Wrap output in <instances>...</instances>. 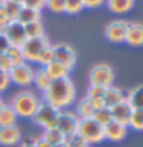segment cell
I'll use <instances>...</instances> for the list:
<instances>
[{"mask_svg": "<svg viewBox=\"0 0 143 147\" xmlns=\"http://www.w3.org/2000/svg\"><path fill=\"white\" fill-rule=\"evenodd\" d=\"M77 96V90L71 78H62V80L52 81L49 89L43 92V100L46 104L52 106L57 110H66L74 103Z\"/></svg>", "mask_w": 143, "mask_h": 147, "instance_id": "1", "label": "cell"}, {"mask_svg": "<svg viewBox=\"0 0 143 147\" xmlns=\"http://www.w3.org/2000/svg\"><path fill=\"white\" fill-rule=\"evenodd\" d=\"M40 101V96L32 90H20L12 96L9 106L14 109L18 118H32Z\"/></svg>", "mask_w": 143, "mask_h": 147, "instance_id": "2", "label": "cell"}, {"mask_svg": "<svg viewBox=\"0 0 143 147\" xmlns=\"http://www.w3.org/2000/svg\"><path fill=\"white\" fill-rule=\"evenodd\" d=\"M77 133L89 146L100 144V142L105 141V129L101 127L99 123H95L92 118H89V119H80Z\"/></svg>", "mask_w": 143, "mask_h": 147, "instance_id": "3", "label": "cell"}, {"mask_svg": "<svg viewBox=\"0 0 143 147\" xmlns=\"http://www.w3.org/2000/svg\"><path fill=\"white\" fill-rule=\"evenodd\" d=\"M48 46H51L49 38L46 35L37 37V38H26V41L22 45V54L25 57V61L37 63L39 55L43 52V49H46Z\"/></svg>", "mask_w": 143, "mask_h": 147, "instance_id": "4", "label": "cell"}, {"mask_svg": "<svg viewBox=\"0 0 143 147\" xmlns=\"http://www.w3.org/2000/svg\"><path fill=\"white\" fill-rule=\"evenodd\" d=\"M114 78L115 75L112 67L106 63H99L89 72V86H100V87L114 86Z\"/></svg>", "mask_w": 143, "mask_h": 147, "instance_id": "5", "label": "cell"}, {"mask_svg": "<svg viewBox=\"0 0 143 147\" xmlns=\"http://www.w3.org/2000/svg\"><path fill=\"white\" fill-rule=\"evenodd\" d=\"M78 123H80V118L76 115V112H71V110H60L57 113V117H55L54 129H57V130L66 138V136L77 132Z\"/></svg>", "mask_w": 143, "mask_h": 147, "instance_id": "6", "label": "cell"}, {"mask_svg": "<svg viewBox=\"0 0 143 147\" xmlns=\"http://www.w3.org/2000/svg\"><path fill=\"white\" fill-rule=\"evenodd\" d=\"M34 74L35 71L32 69L28 63L12 66L9 71V78H11V84H17L20 87H28L34 83Z\"/></svg>", "mask_w": 143, "mask_h": 147, "instance_id": "7", "label": "cell"}, {"mask_svg": "<svg viewBox=\"0 0 143 147\" xmlns=\"http://www.w3.org/2000/svg\"><path fill=\"white\" fill-rule=\"evenodd\" d=\"M60 110L54 109L52 106L46 104L45 101H40L39 107H37L34 117H32V121H34L37 126L43 127L45 129H51L54 127V123H55V117H57V113Z\"/></svg>", "mask_w": 143, "mask_h": 147, "instance_id": "8", "label": "cell"}, {"mask_svg": "<svg viewBox=\"0 0 143 147\" xmlns=\"http://www.w3.org/2000/svg\"><path fill=\"white\" fill-rule=\"evenodd\" d=\"M2 34L5 35V38L8 40V43L11 46H14V48H22V45L26 41L25 26L17 20L9 22V25L5 28V31Z\"/></svg>", "mask_w": 143, "mask_h": 147, "instance_id": "9", "label": "cell"}, {"mask_svg": "<svg viewBox=\"0 0 143 147\" xmlns=\"http://www.w3.org/2000/svg\"><path fill=\"white\" fill-rule=\"evenodd\" d=\"M52 49H54V55H55V61L62 63L69 71H72V67L76 66V61H77L76 51L66 43H55L52 45Z\"/></svg>", "mask_w": 143, "mask_h": 147, "instance_id": "10", "label": "cell"}, {"mask_svg": "<svg viewBox=\"0 0 143 147\" xmlns=\"http://www.w3.org/2000/svg\"><path fill=\"white\" fill-rule=\"evenodd\" d=\"M126 31H128V22L114 20L106 25L105 37L112 43H123L125 38H126Z\"/></svg>", "mask_w": 143, "mask_h": 147, "instance_id": "11", "label": "cell"}, {"mask_svg": "<svg viewBox=\"0 0 143 147\" xmlns=\"http://www.w3.org/2000/svg\"><path fill=\"white\" fill-rule=\"evenodd\" d=\"M22 142V132L17 126L0 127V146L16 147Z\"/></svg>", "mask_w": 143, "mask_h": 147, "instance_id": "12", "label": "cell"}, {"mask_svg": "<svg viewBox=\"0 0 143 147\" xmlns=\"http://www.w3.org/2000/svg\"><path fill=\"white\" fill-rule=\"evenodd\" d=\"M126 135H128V126L120 124L117 121H112L105 127V140H109L112 142L123 141L126 138Z\"/></svg>", "mask_w": 143, "mask_h": 147, "instance_id": "13", "label": "cell"}, {"mask_svg": "<svg viewBox=\"0 0 143 147\" xmlns=\"http://www.w3.org/2000/svg\"><path fill=\"white\" fill-rule=\"evenodd\" d=\"M111 113H112V119H114V121L128 126L129 119H131V115H132V107L129 106L128 101L125 100V101H122V103L115 104L114 107H111Z\"/></svg>", "mask_w": 143, "mask_h": 147, "instance_id": "14", "label": "cell"}, {"mask_svg": "<svg viewBox=\"0 0 143 147\" xmlns=\"http://www.w3.org/2000/svg\"><path fill=\"white\" fill-rule=\"evenodd\" d=\"M128 45L134 48L143 46V23H128V31H126V38Z\"/></svg>", "mask_w": 143, "mask_h": 147, "instance_id": "15", "label": "cell"}, {"mask_svg": "<svg viewBox=\"0 0 143 147\" xmlns=\"http://www.w3.org/2000/svg\"><path fill=\"white\" fill-rule=\"evenodd\" d=\"M103 100H105L106 107L111 109V107H114L115 104H118V103H122V101L126 100V94H125L122 89H118V87L109 86V87H106V90H105Z\"/></svg>", "mask_w": 143, "mask_h": 147, "instance_id": "16", "label": "cell"}, {"mask_svg": "<svg viewBox=\"0 0 143 147\" xmlns=\"http://www.w3.org/2000/svg\"><path fill=\"white\" fill-rule=\"evenodd\" d=\"M43 69L46 71V74L51 77V80H52V81L62 80V78H68L69 77V72H71L66 66H63L62 63L55 61V60H54L52 63H49L48 66H45Z\"/></svg>", "mask_w": 143, "mask_h": 147, "instance_id": "17", "label": "cell"}, {"mask_svg": "<svg viewBox=\"0 0 143 147\" xmlns=\"http://www.w3.org/2000/svg\"><path fill=\"white\" fill-rule=\"evenodd\" d=\"M94 113H95V109L92 106V101L89 98H86V96H83L76 107V115L80 119H89L94 117Z\"/></svg>", "mask_w": 143, "mask_h": 147, "instance_id": "18", "label": "cell"}, {"mask_svg": "<svg viewBox=\"0 0 143 147\" xmlns=\"http://www.w3.org/2000/svg\"><path fill=\"white\" fill-rule=\"evenodd\" d=\"M17 113L14 112V109L9 104H5L3 109L0 110V127H11L17 126Z\"/></svg>", "mask_w": 143, "mask_h": 147, "instance_id": "19", "label": "cell"}, {"mask_svg": "<svg viewBox=\"0 0 143 147\" xmlns=\"http://www.w3.org/2000/svg\"><path fill=\"white\" fill-rule=\"evenodd\" d=\"M17 22H20L22 25H28V23H34V22H42V14H40V11L22 6L20 12H18V17H17Z\"/></svg>", "mask_w": 143, "mask_h": 147, "instance_id": "20", "label": "cell"}, {"mask_svg": "<svg viewBox=\"0 0 143 147\" xmlns=\"http://www.w3.org/2000/svg\"><path fill=\"white\" fill-rule=\"evenodd\" d=\"M32 84H35L37 89L43 94V92H46L49 89V86L52 84V80H51V77L46 74L45 69L40 67L39 71H35V74H34V83H32Z\"/></svg>", "mask_w": 143, "mask_h": 147, "instance_id": "21", "label": "cell"}, {"mask_svg": "<svg viewBox=\"0 0 143 147\" xmlns=\"http://www.w3.org/2000/svg\"><path fill=\"white\" fill-rule=\"evenodd\" d=\"M109 11L115 14H125L129 12L134 6V0H106Z\"/></svg>", "mask_w": 143, "mask_h": 147, "instance_id": "22", "label": "cell"}, {"mask_svg": "<svg viewBox=\"0 0 143 147\" xmlns=\"http://www.w3.org/2000/svg\"><path fill=\"white\" fill-rule=\"evenodd\" d=\"M126 101L132 107V110L143 109V86H137L129 90V94L126 95Z\"/></svg>", "mask_w": 143, "mask_h": 147, "instance_id": "23", "label": "cell"}, {"mask_svg": "<svg viewBox=\"0 0 143 147\" xmlns=\"http://www.w3.org/2000/svg\"><path fill=\"white\" fill-rule=\"evenodd\" d=\"M92 119H94L95 123H99L103 129L108 126V124H111V123L114 121V119H112V113H111V109H109V107L95 110V113H94V117H92Z\"/></svg>", "mask_w": 143, "mask_h": 147, "instance_id": "24", "label": "cell"}, {"mask_svg": "<svg viewBox=\"0 0 143 147\" xmlns=\"http://www.w3.org/2000/svg\"><path fill=\"white\" fill-rule=\"evenodd\" d=\"M25 26V34L26 38H37V37L45 35V28L42 22H34V23H28Z\"/></svg>", "mask_w": 143, "mask_h": 147, "instance_id": "25", "label": "cell"}, {"mask_svg": "<svg viewBox=\"0 0 143 147\" xmlns=\"http://www.w3.org/2000/svg\"><path fill=\"white\" fill-rule=\"evenodd\" d=\"M42 138L48 141L51 146L60 144V142H63V141H65V136H63L62 133H60V132L57 130V129H54V127H51V129H45L43 133H42Z\"/></svg>", "mask_w": 143, "mask_h": 147, "instance_id": "26", "label": "cell"}, {"mask_svg": "<svg viewBox=\"0 0 143 147\" xmlns=\"http://www.w3.org/2000/svg\"><path fill=\"white\" fill-rule=\"evenodd\" d=\"M128 127H131L137 132H143V109L132 110V115H131V119H129Z\"/></svg>", "mask_w": 143, "mask_h": 147, "instance_id": "27", "label": "cell"}, {"mask_svg": "<svg viewBox=\"0 0 143 147\" xmlns=\"http://www.w3.org/2000/svg\"><path fill=\"white\" fill-rule=\"evenodd\" d=\"M8 58L11 60V64L12 66H18V64H23V63H26L25 61V57H23V54H22V49L20 48H14V46H11V48L8 49Z\"/></svg>", "mask_w": 143, "mask_h": 147, "instance_id": "28", "label": "cell"}, {"mask_svg": "<svg viewBox=\"0 0 143 147\" xmlns=\"http://www.w3.org/2000/svg\"><path fill=\"white\" fill-rule=\"evenodd\" d=\"M55 60V55H54V49H52V45L48 46L46 49H43V52L39 55V60H37V63L40 64L42 67L48 66L49 63H52Z\"/></svg>", "mask_w": 143, "mask_h": 147, "instance_id": "29", "label": "cell"}, {"mask_svg": "<svg viewBox=\"0 0 143 147\" xmlns=\"http://www.w3.org/2000/svg\"><path fill=\"white\" fill-rule=\"evenodd\" d=\"M63 142H65L68 147H89V144H88V142L83 140V138L78 135L77 132L72 133V135H69V136H66Z\"/></svg>", "mask_w": 143, "mask_h": 147, "instance_id": "30", "label": "cell"}, {"mask_svg": "<svg viewBox=\"0 0 143 147\" xmlns=\"http://www.w3.org/2000/svg\"><path fill=\"white\" fill-rule=\"evenodd\" d=\"M85 9L83 0H65V12L68 14H78Z\"/></svg>", "mask_w": 143, "mask_h": 147, "instance_id": "31", "label": "cell"}, {"mask_svg": "<svg viewBox=\"0 0 143 147\" xmlns=\"http://www.w3.org/2000/svg\"><path fill=\"white\" fill-rule=\"evenodd\" d=\"M23 5L20 3H16V2H12V0H6L5 2V11L8 12V16L11 20H17V17H18V12H20V9H22Z\"/></svg>", "mask_w": 143, "mask_h": 147, "instance_id": "32", "label": "cell"}, {"mask_svg": "<svg viewBox=\"0 0 143 147\" xmlns=\"http://www.w3.org/2000/svg\"><path fill=\"white\" fill-rule=\"evenodd\" d=\"M105 90L106 87H100V86H89L86 92V98H89L91 101L95 100H101L105 96Z\"/></svg>", "mask_w": 143, "mask_h": 147, "instance_id": "33", "label": "cell"}, {"mask_svg": "<svg viewBox=\"0 0 143 147\" xmlns=\"http://www.w3.org/2000/svg\"><path fill=\"white\" fill-rule=\"evenodd\" d=\"M51 12L62 14L65 12V0H46V6Z\"/></svg>", "mask_w": 143, "mask_h": 147, "instance_id": "34", "label": "cell"}, {"mask_svg": "<svg viewBox=\"0 0 143 147\" xmlns=\"http://www.w3.org/2000/svg\"><path fill=\"white\" fill-rule=\"evenodd\" d=\"M9 86H11L9 72H6V71H0V95H2L3 92H6Z\"/></svg>", "mask_w": 143, "mask_h": 147, "instance_id": "35", "label": "cell"}, {"mask_svg": "<svg viewBox=\"0 0 143 147\" xmlns=\"http://www.w3.org/2000/svg\"><path fill=\"white\" fill-rule=\"evenodd\" d=\"M23 6L35 9V11H42L46 6V0H25L23 2Z\"/></svg>", "mask_w": 143, "mask_h": 147, "instance_id": "36", "label": "cell"}, {"mask_svg": "<svg viewBox=\"0 0 143 147\" xmlns=\"http://www.w3.org/2000/svg\"><path fill=\"white\" fill-rule=\"evenodd\" d=\"M9 22H12V20L9 18L8 12L5 11V8H3V9H0V34H2V32L5 31V28L9 25Z\"/></svg>", "mask_w": 143, "mask_h": 147, "instance_id": "37", "label": "cell"}, {"mask_svg": "<svg viewBox=\"0 0 143 147\" xmlns=\"http://www.w3.org/2000/svg\"><path fill=\"white\" fill-rule=\"evenodd\" d=\"M11 67H12V64H11V60L8 58V55L6 54H0V71L9 72Z\"/></svg>", "mask_w": 143, "mask_h": 147, "instance_id": "38", "label": "cell"}, {"mask_svg": "<svg viewBox=\"0 0 143 147\" xmlns=\"http://www.w3.org/2000/svg\"><path fill=\"white\" fill-rule=\"evenodd\" d=\"M106 0H83V5L85 8H89V9H95V8H100Z\"/></svg>", "mask_w": 143, "mask_h": 147, "instance_id": "39", "label": "cell"}, {"mask_svg": "<svg viewBox=\"0 0 143 147\" xmlns=\"http://www.w3.org/2000/svg\"><path fill=\"white\" fill-rule=\"evenodd\" d=\"M31 142H32V146L34 147H52L49 144L46 140H43L42 136H39V138H34V140H31Z\"/></svg>", "mask_w": 143, "mask_h": 147, "instance_id": "40", "label": "cell"}, {"mask_svg": "<svg viewBox=\"0 0 143 147\" xmlns=\"http://www.w3.org/2000/svg\"><path fill=\"white\" fill-rule=\"evenodd\" d=\"M9 48H11V45L8 43V40L5 38L3 34H0V54H6Z\"/></svg>", "mask_w": 143, "mask_h": 147, "instance_id": "41", "label": "cell"}, {"mask_svg": "<svg viewBox=\"0 0 143 147\" xmlns=\"http://www.w3.org/2000/svg\"><path fill=\"white\" fill-rule=\"evenodd\" d=\"M18 147H34V146H32L31 141H25V142H22V144H18Z\"/></svg>", "mask_w": 143, "mask_h": 147, "instance_id": "42", "label": "cell"}, {"mask_svg": "<svg viewBox=\"0 0 143 147\" xmlns=\"http://www.w3.org/2000/svg\"><path fill=\"white\" fill-rule=\"evenodd\" d=\"M5 104H6V103H5V101H3V98H2V96H0V110L3 109V106H5Z\"/></svg>", "mask_w": 143, "mask_h": 147, "instance_id": "43", "label": "cell"}, {"mask_svg": "<svg viewBox=\"0 0 143 147\" xmlns=\"http://www.w3.org/2000/svg\"><path fill=\"white\" fill-rule=\"evenodd\" d=\"M52 147H68L65 142H60V144H55V146H52Z\"/></svg>", "mask_w": 143, "mask_h": 147, "instance_id": "44", "label": "cell"}, {"mask_svg": "<svg viewBox=\"0 0 143 147\" xmlns=\"http://www.w3.org/2000/svg\"><path fill=\"white\" fill-rule=\"evenodd\" d=\"M12 2H16V3H20V5H23V2H25V0H12Z\"/></svg>", "mask_w": 143, "mask_h": 147, "instance_id": "45", "label": "cell"}, {"mask_svg": "<svg viewBox=\"0 0 143 147\" xmlns=\"http://www.w3.org/2000/svg\"><path fill=\"white\" fill-rule=\"evenodd\" d=\"M3 6H5V2H2V0H0V9H3Z\"/></svg>", "mask_w": 143, "mask_h": 147, "instance_id": "46", "label": "cell"}, {"mask_svg": "<svg viewBox=\"0 0 143 147\" xmlns=\"http://www.w3.org/2000/svg\"><path fill=\"white\" fill-rule=\"evenodd\" d=\"M2 2H6V0H2Z\"/></svg>", "mask_w": 143, "mask_h": 147, "instance_id": "47", "label": "cell"}]
</instances>
